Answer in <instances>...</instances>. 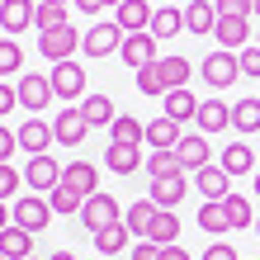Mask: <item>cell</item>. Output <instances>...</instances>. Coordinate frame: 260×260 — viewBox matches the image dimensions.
<instances>
[{"label": "cell", "mask_w": 260, "mask_h": 260, "mask_svg": "<svg viewBox=\"0 0 260 260\" xmlns=\"http://www.w3.org/2000/svg\"><path fill=\"white\" fill-rule=\"evenodd\" d=\"M189 57H156L151 67L137 71V90L142 95H171V90H185L189 81Z\"/></svg>", "instance_id": "cell-1"}, {"label": "cell", "mask_w": 260, "mask_h": 260, "mask_svg": "<svg viewBox=\"0 0 260 260\" xmlns=\"http://www.w3.org/2000/svg\"><path fill=\"white\" fill-rule=\"evenodd\" d=\"M81 43H85V34H81V28L62 24V28H48V34L38 38V52H43V57H48V62L57 67V62H71V57L81 52Z\"/></svg>", "instance_id": "cell-2"}, {"label": "cell", "mask_w": 260, "mask_h": 260, "mask_svg": "<svg viewBox=\"0 0 260 260\" xmlns=\"http://www.w3.org/2000/svg\"><path fill=\"white\" fill-rule=\"evenodd\" d=\"M10 213H14V227H24V232H34V237L52 222V204H48V194H19Z\"/></svg>", "instance_id": "cell-3"}, {"label": "cell", "mask_w": 260, "mask_h": 260, "mask_svg": "<svg viewBox=\"0 0 260 260\" xmlns=\"http://www.w3.org/2000/svg\"><path fill=\"white\" fill-rule=\"evenodd\" d=\"M204 81L213 85V90H227V85H237V76H241V62H237V52H227V48H218V52H208L204 57Z\"/></svg>", "instance_id": "cell-4"}, {"label": "cell", "mask_w": 260, "mask_h": 260, "mask_svg": "<svg viewBox=\"0 0 260 260\" xmlns=\"http://www.w3.org/2000/svg\"><path fill=\"white\" fill-rule=\"evenodd\" d=\"M81 222L90 227V232H100V227H114V222H123V208H118V199L114 194H90L85 199V208H81Z\"/></svg>", "instance_id": "cell-5"}, {"label": "cell", "mask_w": 260, "mask_h": 260, "mask_svg": "<svg viewBox=\"0 0 260 260\" xmlns=\"http://www.w3.org/2000/svg\"><path fill=\"white\" fill-rule=\"evenodd\" d=\"M52 133H57V142H62V147H81V142H85V133H90L85 109H81V104H67V109H57Z\"/></svg>", "instance_id": "cell-6"}, {"label": "cell", "mask_w": 260, "mask_h": 260, "mask_svg": "<svg viewBox=\"0 0 260 260\" xmlns=\"http://www.w3.org/2000/svg\"><path fill=\"white\" fill-rule=\"evenodd\" d=\"M48 81H52V95L57 100H81L85 95V67L76 62V57H71V62H57Z\"/></svg>", "instance_id": "cell-7"}, {"label": "cell", "mask_w": 260, "mask_h": 260, "mask_svg": "<svg viewBox=\"0 0 260 260\" xmlns=\"http://www.w3.org/2000/svg\"><path fill=\"white\" fill-rule=\"evenodd\" d=\"M123 38H128V34H123L118 24H90L81 48H85V57H109V52L123 48Z\"/></svg>", "instance_id": "cell-8"}, {"label": "cell", "mask_w": 260, "mask_h": 260, "mask_svg": "<svg viewBox=\"0 0 260 260\" xmlns=\"http://www.w3.org/2000/svg\"><path fill=\"white\" fill-rule=\"evenodd\" d=\"M24 185L38 189V194H52L57 185H62V166H57L52 156H34V161L24 166Z\"/></svg>", "instance_id": "cell-9"}, {"label": "cell", "mask_w": 260, "mask_h": 260, "mask_svg": "<svg viewBox=\"0 0 260 260\" xmlns=\"http://www.w3.org/2000/svg\"><path fill=\"white\" fill-rule=\"evenodd\" d=\"M38 14V0H5L0 5V28H5V38H19L28 24H34Z\"/></svg>", "instance_id": "cell-10"}, {"label": "cell", "mask_w": 260, "mask_h": 260, "mask_svg": "<svg viewBox=\"0 0 260 260\" xmlns=\"http://www.w3.org/2000/svg\"><path fill=\"white\" fill-rule=\"evenodd\" d=\"M14 90H19V104H24L28 114H43V109H48V100H57L48 76H19V85H14Z\"/></svg>", "instance_id": "cell-11"}, {"label": "cell", "mask_w": 260, "mask_h": 260, "mask_svg": "<svg viewBox=\"0 0 260 260\" xmlns=\"http://www.w3.org/2000/svg\"><path fill=\"white\" fill-rule=\"evenodd\" d=\"M14 133H19V151H28V156H48V142H57L52 123H43V118H28Z\"/></svg>", "instance_id": "cell-12"}, {"label": "cell", "mask_w": 260, "mask_h": 260, "mask_svg": "<svg viewBox=\"0 0 260 260\" xmlns=\"http://www.w3.org/2000/svg\"><path fill=\"white\" fill-rule=\"evenodd\" d=\"M185 28L194 38H213V28H218V5H213V0H189L185 5Z\"/></svg>", "instance_id": "cell-13"}, {"label": "cell", "mask_w": 260, "mask_h": 260, "mask_svg": "<svg viewBox=\"0 0 260 260\" xmlns=\"http://www.w3.org/2000/svg\"><path fill=\"white\" fill-rule=\"evenodd\" d=\"M151 14H156V10H151L147 0H123L118 14H114V24L123 28V34H147V28H151Z\"/></svg>", "instance_id": "cell-14"}, {"label": "cell", "mask_w": 260, "mask_h": 260, "mask_svg": "<svg viewBox=\"0 0 260 260\" xmlns=\"http://www.w3.org/2000/svg\"><path fill=\"white\" fill-rule=\"evenodd\" d=\"M180 137H185V133H180V123H175V118H166V114H156V118L147 123V147H151V151H175Z\"/></svg>", "instance_id": "cell-15"}, {"label": "cell", "mask_w": 260, "mask_h": 260, "mask_svg": "<svg viewBox=\"0 0 260 260\" xmlns=\"http://www.w3.org/2000/svg\"><path fill=\"white\" fill-rule=\"evenodd\" d=\"M213 38H218L227 52L251 48V19H222V14H218V28H213Z\"/></svg>", "instance_id": "cell-16"}, {"label": "cell", "mask_w": 260, "mask_h": 260, "mask_svg": "<svg viewBox=\"0 0 260 260\" xmlns=\"http://www.w3.org/2000/svg\"><path fill=\"white\" fill-rule=\"evenodd\" d=\"M175 156H180V166H185V175L194 171H204V166H208V142H204V133H185V137H180V147H175Z\"/></svg>", "instance_id": "cell-17"}, {"label": "cell", "mask_w": 260, "mask_h": 260, "mask_svg": "<svg viewBox=\"0 0 260 260\" xmlns=\"http://www.w3.org/2000/svg\"><path fill=\"white\" fill-rule=\"evenodd\" d=\"M62 185H71L76 194H100V171L90 161H71V166H62Z\"/></svg>", "instance_id": "cell-18"}, {"label": "cell", "mask_w": 260, "mask_h": 260, "mask_svg": "<svg viewBox=\"0 0 260 260\" xmlns=\"http://www.w3.org/2000/svg\"><path fill=\"white\" fill-rule=\"evenodd\" d=\"M123 62H128L133 71L151 67V62H156V38H151V34H128V38H123Z\"/></svg>", "instance_id": "cell-19"}, {"label": "cell", "mask_w": 260, "mask_h": 260, "mask_svg": "<svg viewBox=\"0 0 260 260\" xmlns=\"http://www.w3.org/2000/svg\"><path fill=\"white\" fill-rule=\"evenodd\" d=\"M199 194H204L208 204H222V199L232 194V175H227L222 166H204V171H199Z\"/></svg>", "instance_id": "cell-20"}, {"label": "cell", "mask_w": 260, "mask_h": 260, "mask_svg": "<svg viewBox=\"0 0 260 260\" xmlns=\"http://www.w3.org/2000/svg\"><path fill=\"white\" fill-rule=\"evenodd\" d=\"M185 194H189L185 175H161V180H151V204H156V208H175Z\"/></svg>", "instance_id": "cell-21"}, {"label": "cell", "mask_w": 260, "mask_h": 260, "mask_svg": "<svg viewBox=\"0 0 260 260\" xmlns=\"http://www.w3.org/2000/svg\"><path fill=\"white\" fill-rule=\"evenodd\" d=\"M0 255L5 260H28L34 255V232H24V227H5V232H0Z\"/></svg>", "instance_id": "cell-22"}, {"label": "cell", "mask_w": 260, "mask_h": 260, "mask_svg": "<svg viewBox=\"0 0 260 260\" xmlns=\"http://www.w3.org/2000/svg\"><path fill=\"white\" fill-rule=\"evenodd\" d=\"M109 142H118V147H142L147 142V123H137L133 114H118L114 123H109Z\"/></svg>", "instance_id": "cell-23"}, {"label": "cell", "mask_w": 260, "mask_h": 260, "mask_svg": "<svg viewBox=\"0 0 260 260\" xmlns=\"http://www.w3.org/2000/svg\"><path fill=\"white\" fill-rule=\"evenodd\" d=\"M151 38H175V34H185V10H175V5H161L156 14H151V28H147Z\"/></svg>", "instance_id": "cell-24"}, {"label": "cell", "mask_w": 260, "mask_h": 260, "mask_svg": "<svg viewBox=\"0 0 260 260\" xmlns=\"http://www.w3.org/2000/svg\"><path fill=\"white\" fill-rule=\"evenodd\" d=\"M222 128H232V109L222 100H204L199 104V133H222Z\"/></svg>", "instance_id": "cell-25"}, {"label": "cell", "mask_w": 260, "mask_h": 260, "mask_svg": "<svg viewBox=\"0 0 260 260\" xmlns=\"http://www.w3.org/2000/svg\"><path fill=\"white\" fill-rule=\"evenodd\" d=\"M161 114L175 118V123H189V118H199V100L189 95V90H171L166 104H161Z\"/></svg>", "instance_id": "cell-26"}, {"label": "cell", "mask_w": 260, "mask_h": 260, "mask_svg": "<svg viewBox=\"0 0 260 260\" xmlns=\"http://www.w3.org/2000/svg\"><path fill=\"white\" fill-rule=\"evenodd\" d=\"M222 171H227V175H255V151H251L246 142L222 147Z\"/></svg>", "instance_id": "cell-27"}, {"label": "cell", "mask_w": 260, "mask_h": 260, "mask_svg": "<svg viewBox=\"0 0 260 260\" xmlns=\"http://www.w3.org/2000/svg\"><path fill=\"white\" fill-rule=\"evenodd\" d=\"M142 161H147V156H142L137 147H118V142H109V151H104V166H109L114 175H133Z\"/></svg>", "instance_id": "cell-28"}, {"label": "cell", "mask_w": 260, "mask_h": 260, "mask_svg": "<svg viewBox=\"0 0 260 260\" xmlns=\"http://www.w3.org/2000/svg\"><path fill=\"white\" fill-rule=\"evenodd\" d=\"M128 222H114V227H100V232H95V251L100 255H123L128 251Z\"/></svg>", "instance_id": "cell-29"}, {"label": "cell", "mask_w": 260, "mask_h": 260, "mask_svg": "<svg viewBox=\"0 0 260 260\" xmlns=\"http://www.w3.org/2000/svg\"><path fill=\"white\" fill-rule=\"evenodd\" d=\"M85 118H90V128H109L114 118H118V109H114V100L109 95H85Z\"/></svg>", "instance_id": "cell-30"}, {"label": "cell", "mask_w": 260, "mask_h": 260, "mask_svg": "<svg viewBox=\"0 0 260 260\" xmlns=\"http://www.w3.org/2000/svg\"><path fill=\"white\" fill-rule=\"evenodd\" d=\"M175 237H180V218H175V208H161V213H156V222H151V232H147V241H156V246H175Z\"/></svg>", "instance_id": "cell-31"}, {"label": "cell", "mask_w": 260, "mask_h": 260, "mask_svg": "<svg viewBox=\"0 0 260 260\" xmlns=\"http://www.w3.org/2000/svg\"><path fill=\"white\" fill-rule=\"evenodd\" d=\"M232 128H237V133H260V100H255V95L237 100V109H232Z\"/></svg>", "instance_id": "cell-32"}, {"label": "cell", "mask_w": 260, "mask_h": 260, "mask_svg": "<svg viewBox=\"0 0 260 260\" xmlns=\"http://www.w3.org/2000/svg\"><path fill=\"white\" fill-rule=\"evenodd\" d=\"M156 213H161V208L151 204V199H142V204H133V208L123 213V222H128V232H142V237H147L151 222H156Z\"/></svg>", "instance_id": "cell-33"}, {"label": "cell", "mask_w": 260, "mask_h": 260, "mask_svg": "<svg viewBox=\"0 0 260 260\" xmlns=\"http://www.w3.org/2000/svg\"><path fill=\"white\" fill-rule=\"evenodd\" d=\"M147 171L151 180H161V175H185V166H180L175 151H147Z\"/></svg>", "instance_id": "cell-34"}, {"label": "cell", "mask_w": 260, "mask_h": 260, "mask_svg": "<svg viewBox=\"0 0 260 260\" xmlns=\"http://www.w3.org/2000/svg\"><path fill=\"white\" fill-rule=\"evenodd\" d=\"M34 24H38V34H48V28H62V24H71V19H67V5L38 0V14H34Z\"/></svg>", "instance_id": "cell-35"}, {"label": "cell", "mask_w": 260, "mask_h": 260, "mask_svg": "<svg viewBox=\"0 0 260 260\" xmlns=\"http://www.w3.org/2000/svg\"><path fill=\"white\" fill-rule=\"evenodd\" d=\"M48 204H52V213H81V208H85V194H76L71 185H57V189L48 194Z\"/></svg>", "instance_id": "cell-36"}, {"label": "cell", "mask_w": 260, "mask_h": 260, "mask_svg": "<svg viewBox=\"0 0 260 260\" xmlns=\"http://www.w3.org/2000/svg\"><path fill=\"white\" fill-rule=\"evenodd\" d=\"M222 208H227V222H232V227H251V222H255L251 199H241V194H227V199H222Z\"/></svg>", "instance_id": "cell-37"}, {"label": "cell", "mask_w": 260, "mask_h": 260, "mask_svg": "<svg viewBox=\"0 0 260 260\" xmlns=\"http://www.w3.org/2000/svg\"><path fill=\"white\" fill-rule=\"evenodd\" d=\"M24 67V48L14 38H0V76H19Z\"/></svg>", "instance_id": "cell-38"}, {"label": "cell", "mask_w": 260, "mask_h": 260, "mask_svg": "<svg viewBox=\"0 0 260 260\" xmlns=\"http://www.w3.org/2000/svg\"><path fill=\"white\" fill-rule=\"evenodd\" d=\"M199 227L213 232V237L227 232V227H232V222H227V208H222V204H204V208H199Z\"/></svg>", "instance_id": "cell-39"}, {"label": "cell", "mask_w": 260, "mask_h": 260, "mask_svg": "<svg viewBox=\"0 0 260 260\" xmlns=\"http://www.w3.org/2000/svg\"><path fill=\"white\" fill-rule=\"evenodd\" d=\"M213 5H218L222 19H251L255 14V0H213Z\"/></svg>", "instance_id": "cell-40"}, {"label": "cell", "mask_w": 260, "mask_h": 260, "mask_svg": "<svg viewBox=\"0 0 260 260\" xmlns=\"http://www.w3.org/2000/svg\"><path fill=\"white\" fill-rule=\"evenodd\" d=\"M19 185H24V175H19V171H14V166H10V161H0V199H10V194H14V189H19Z\"/></svg>", "instance_id": "cell-41"}, {"label": "cell", "mask_w": 260, "mask_h": 260, "mask_svg": "<svg viewBox=\"0 0 260 260\" xmlns=\"http://www.w3.org/2000/svg\"><path fill=\"white\" fill-rule=\"evenodd\" d=\"M237 62H241V76H260V43L241 48V52H237Z\"/></svg>", "instance_id": "cell-42"}, {"label": "cell", "mask_w": 260, "mask_h": 260, "mask_svg": "<svg viewBox=\"0 0 260 260\" xmlns=\"http://www.w3.org/2000/svg\"><path fill=\"white\" fill-rule=\"evenodd\" d=\"M10 151H19V133H10L0 123V161H10Z\"/></svg>", "instance_id": "cell-43"}, {"label": "cell", "mask_w": 260, "mask_h": 260, "mask_svg": "<svg viewBox=\"0 0 260 260\" xmlns=\"http://www.w3.org/2000/svg\"><path fill=\"white\" fill-rule=\"evenodd\" d=\"M133 260H161V246H156V241H137V246H133Z\"/></svg>", "instance_id": "cell-44"}, {"label": "cell", "mask_w": 260, "mask_h": 260, "mask_svg": "<svg viewBox=\"0 0 260 260\" xmlns=\"http://www.w3.org/2000/svg\"><path fill=\"white\" fill-rule=\"evenodd\" d=\"M14 104H19V90H10V85H0V114H10Z\"/></svg>", "instance_id": "cell-45"}, {"label": "cell", "mask_w": 260, "mask_h": 260, "mask_svg": "<svg viewBox=\"0 0 260 260\" xmlns=\"http://www.w3.org/2000/svg\"><path fill=\"white\" fill-rule=\"evenodd\" d=\"M204 260H237V251H232V246H222V241H218V246H208V251H204Z\"/></svg>", "instance_id": "cell-46"}, {"label": "cell", "mask_w": 260, "mask_h": 260, "mask_svg": "<svg viewBox=\"0 0 260 260\" xmlns=\"http://www.w3.org/2000/svg\"><path fill=\"white\" fill-rule=\"evenodd\" d=\"M71 5L81 10V14H100V10H104V0H71Z\"/></svg>", "instance_id": "cell-47"}, {"label": "cell", "mask_w": 260, "mask_h": 260, "mask_svg": "<svg viewBox=\"0 0 260 260\" xmlns=\"http://www.w3.org/2000/svg\"><path fill=\"white\" fill-rule=\"evenodd\" d=\"M161 260H189L185 246H161Z\"/></svg>", "instance_id": "cell-48"}, {"label": "cell", "mask_w": 260, "mask_h": 260, "mask_svg": "<svg viewBox=\"0 0 260 260\" xmlns=\"http://www.w3.org/2000/svg\"><path fill=\"white\" fill-rule=\"evenodd\" d=\"M10 222H14V213L5 208V199H0V232H5V227H10Z\"/></svg>", "instance_id": "cell-49"}, {"label": "cell", "mask_w": 260, "mask_h": 260, "mask_svg": "<svg viewBox=\"0 0 260 260\" xmlns=\"http://www.w3.org/2000/svg\"><path fill=\"white\" fill-rule=\"evenodd\" d=\"M48 260H76V255H71V251H52Z\"/></svg>", "instance_id": "cell-50"}, {"label": "cell", "mask_w": 260, "mask_h": 260, "mask_svg": "<svg viewBox=\"0 0 260 260\" xmlns=\"http://www.w3.org/2000/svg\"><path fill=\"white\" fill-rule=\"evenodd\" d=\"M255 194H260V171H255Z\"/></svg>", "instance_id": "cell-51"}, {"label": "cell", "mask_w": 260, "mask_h": 260, "mask_svg": "<svg viewBox=\"0 0 260 260\" xmlns=\"http://www.w3.org/2000/svg\"><path fill=\"white\" fill-rule=\"evenodd\" d=\"M104 5H123V0H104Z\"/></svg>", "instance_id": "cell-52"}, {"label": "cell", "mask_w": 260, "mask_h": 260, "mask_svg": "<svg viewBox=\"0 0 260 260\" xmlns=\"http://www.w3.org/2000/svg\"><path fill=\"white\" fill-rule=\"evenodd\" d=\"M52 5H67V0H52Z\"/></svg>", "instance_id": "cell-53"}, {"label": "cell", "mask_w": 260, "mask_h": 260, "mask_svg": "<svg viewBox=\"0 0 260 260\" xmlns=\"http://www.w3.org/2000/svg\"><path fill=\"white\" fill-rule=\"evenodd\" d=\"M255 14H260V0H255Z\"/></svg>", "instance_id": "cell-54"}, {"label": "cell", "mask_w": 260, "mask_h": 260, "mask_svg": "<svg viewBox=\"0 0 260 260\" xmlns=\"http://www.w3.org/2000/svg\"><path fill=\"white\" fill-rule=\"evenodd\" d=\"M255 232H260V218H255Z\"/></svg>", "instance_id": "cell-55"}, {"label": "cell", "mask_w": 260, "mask_h": 260, "mask_svg": "<svg viewBox=\"0 0 260 260\" xmlns=\"http://www.w3.org/2000/svg\"><path fill=\"white\" fill-rule=\"evenodd\" d=\"M28 260H38V255H28Z\"/></svg>", "instance_id": "cell-56"}, {"label": "cell", "mask_w": 260, "mask_h": 260, "mask_svg": "<svg viewBox=\"0 0 260 260\" xmlns=\"http://www.w3.org/2000/svg\"><path fill=\"white\" fill-rule=\"evenodd\" d=\"M0 5H5V0H0Z\"/></svg>", "instance_id": "cell-57"}, {"label": "cell", "mask_w": 260, "mask_h": 260, "mask_svg": "<svg viewBox=\"0 0 260 260\" xmlns=\"http://www.w3.org/2000/svg\"><path fill=\"white\" fill-rule=\"evenodd\" d=\"M0 260H5V255H0Z\"/></svg>", "instance_id": "cell-58"}, {"label": "cell", "mask_w": 260, "mask_h": 260, "mask_svg": "<svg viewBox=\"0 0 260 260\" xmlns=\"http://www.w3.org/2000/svg\"><path fill=\"white\" fill-rule=\"evenodd\" d=\"M255 38H260V34H255Z\"/></svg>", "instance_id": "cell-59"}]
</instances>
